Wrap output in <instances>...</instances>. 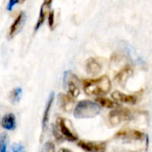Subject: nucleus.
Returning <instances> with one entry per match:
<instances>
[{"label":"nucleus","mask_w":152,"mask_h":152,"mask_svg":"<svg viewBox=\"0 0 152 152\" xmlns=\"http://www.w3.org/2000/svg\"><path fill=\"white\" fill-rule=\"evenodd\" d=\"M111 89V82L107 76L84 81V90L88 95L100 96L107 94Z\"/></svg>","instance_id":"1"},{"label":"nucleus","mask_w":152,"mask_h":152,"mask_svg":"<svg viewBox=\"0 0 152 152\" xmlns=\"http://www.w3.org/2000/svg\"><path fill=\"white\" fill-rule=\"evenodd\" d=\"M101 111L100 106L92 101H80L74 110V117L76 118H92L96 117Z\"/></svg>","instance_id":"2"},{"label":"nucleus","mask_w":152,"mask_h":152,"mask_svg":"<svg viewBox=\"0 0 152 152\" xmlns=\"http://www.w3.org/2000/svg\"><path fill=\"white\" fill-rule=\"evenodd\" d=\"M131 118V112L127 109H115L109 114V121L112 126H118Z\"/></svg>","instance_id":"3"},{"label":"nucleus","mask_w":152,"mask_h":152,"mask_svg":"<svg viewBox=\"0 0 152 152\" xmlns=\"http://www.w3.org/2000/svg\"><path fill=\"white\" fill-rule=\"evenodd\" d=\"M57 126L60 129V132L62 135L63 138H65L68 141L70 142H75L77 140V136L76 134H74L67 125V120L63 118H59L57 119Z\"/></svg>","instance_id":"4"},{"label":"nucleus","mask_w":152,"mask_h":152,"mask_svg":"<svg viewBox=\"0 0 152 152\" xmlns=\"http://www.w3.org/2000/svg\"><path fill=\"white\" fill-rule=\"evenodd\" d=\"M77 145L87 152H103L106 149V144L104 142L79 141L77 142Z\"/></svg>","instance_id":"5"},{"label":"nucleus","mask_w":152,"mask_h":152,"mask_svg":"<svg viewBox=\"0 0 152 152\" xmlns=\"http://www.w3.org/2000/svg\"><path fill=\"white\" fill-rule=\"evenodd\" d=\"M25 13L24 12H21L18 14V16L15 18V20H13V22L12 23L11 27H10V30H9V36L10 37H13L15 36L23 27L24 22H25Z\"/></svg>","instance_id":"6"},{"label":"nucleus","mask_w":152,"mask_h":152,"mask_svg":"<svg viewBox=\"0 0 152 152\" xmlns=\"http://www.w3.org/2000/svg\"><path fill=\"white\" fill-rule=\"evenodd\" d=\"M68 79V90H69V93L70 94V96L72 98H77L79 94H80V90H79V87L77 86V77L73 74H69V77L68 78L66 76H65V80Z\"/></svg>","instance_id":"7"},{"label":"nucleus","mask_w":152,"mask_h":152,"mask_svg":"<svg viewBox=\"0 0 152 152\" xmlns=\"http://www.w3.org/2000/svg\"><path fill=\"white\" fill-rule=\"evenodd\" d=\"M116 136L118 138H126L130 140H141L143 137L141 132L132 129H122L117 133Z\"/></svg>","instance_id":"8"},{"label":"nucleus","mask_w":152,"mask_h":152,"mask_svg":"<svg viewBox=\"0 0 152 152\" xmlns=\"http://www.w3.org/2000/svg\"><path fill=\"white\" fill-rule=\"evenodd\" d=\"M58 99H59L60 107L63 110H65L67 112L71 111V110H72V108L74 106V100H73V98L70 95L61 94H59Z\"/></svg>","instance_id":"9"},{"label":"nucleus","mask_w":152,"mask_h":152,"mask_svg":"<svg viewBox=\"0 0 152 152\" xmlns=\"http://www.w3.org/2000/svg\"><path fill=\"white\" fill-rule=\"evenodd\" d=\"M111 97L113 100H115L117 102H124V103H130V104H134L137 101L135 96L130 95V94H125L118 91H115L114 93H112Z\"/></svg>","instance_id":"10"},{"label":"nucleus","mask_w":152,"mask_h":152,"mask_svg":"<svg viewBox=\"0 0 152 152\" xmlns=\"http://www.w3.org/2000/svg\"><path fill=\"white\" fill-rule=\"evenodd\" d=\"M53 101H54V94H53V93H51V94L49 95L48 102H47V103H46V106H45L44 114H43L42 128H43L44 131H45V130L46 129V127H47V124H48V121H49V115H50V111H51V109H52V105H53Z\"/></svg>","instance_id":"11"},{"label":"nucleus","mask_w":152,"mask_h":152,"mask_svg":"<svg viewBox=\"0 0 152 152\" xmlns=\"http://www.w3.org/2000/svg\"><path fill=\"white\" fill-rule=\"evenodd\" d=\"M133 75V69L131 66H126L118 72L115 77V80L118 84H125L126 80Z\"/></svg>","instance_id":"12"},{"label":"nucleus","mask_w":152,"mask_h":152,"mask_svg":"<svg viewBox=\"0 0 152 152\" xmlns=\"http://www.w3.org/2000/svg\"><path fill=\"white\" fill-rule=\"evenodd\" d=\"M86 69L87 73L91 75H97L102 70V65L95 58H90L86 61Z\"/></svg>","instance_id":"13"},{"label":"nucleus","mask_w":152,"mask_h":152,"mask_svg":"<svg viewBox=\"0 0 152 152\" xmlns=\"http://www.w3.org/2000/svg\"><path fill=\"white\" fill-rule=\"evenodd\" d=\"M1 126L3 128L6 130H9V131L13 130L16 126V118H15L14 114L12 113L5 114L1 120Z\"/></svg>","instance_id":"14"},{"label":"nucleus","mask_w":152,"mask_h":152,"mask_svg":"<svg viewBox=\"0 0 152 152\" xmlns=\"http://www.w3.org/2000/svg\"><path fill=\"white\" fill-rule=\"evenodd\" d=\"M52 4V1H45L42 5H41V8H40V11H39V17H38V20H37V22L35 26V30L37 31L40 26L44 23L45 21V15H46V12H47V10L50 8V4Z\"/></svg>","instance_id":"15"},{"label":"nucleus","mask_w":152,"mask_h":152,"mask_svg":"<svg viewBox=\"0 0 152 152\" xmlns=\"http://www.w3.org/2000/svg\"><path fill=\"white\" fill-rule=\"evenodd\" d=\"M96 103L99 106L104 107V108H114L115 102H113L111 100L105 98V97H98L96 99Z\"/></svg>","instance_id":"16"},{"label":"nucleus","mask_w":152,"mask_h":152,"mask_svg":"<svg viewBox=\"0 0 152 152\" xmlns=\"http://www.w3.org/2000/svg\"><path fill=\"white\" fill-rule=\"evenodd\" d=\"M21 94H22V90L21 88L20 87H16L14 88L11 94H10V100L12 103H15V102H20V97H21Z\"/></svg>","instance_id":"17"},{"label":"nucleus","mask_w":152,"mask_h":152,"mask_svg":"<svg viewBox=\"0 0 152 152\" xmlns=\"http://www.w3.org/2000/svg\"><path fill=\"white\" fill-rule=\"evenodd\" d=\"M8 136L6 134L3 133L0 135V152H7Z\"/></svg>","instance_id":"18"},{"label":"nucleus","mask_w":152,"mask_h":152,"mask_svg":"<svg viewBox=\"0 0 152 152\" xmlns=\"http://www.w3.org/2000/svg\"><path fill=\"white\" fill-rule=\"evenodd\" d=\"M9 152H27L23 144L20 142H15L11 145Z\"/></svg>","instance_id":"19"},{"label":"nucleus","mask_w":152,"mask_h":152,"mask_svg":"<svg viewBox=\"0 0 152 152\" xmlns=\"http://www.w3.org/2000/svg\"><path fill=\"white\" fill-rule=\"evenodd\" d=\"M41 152H55V146L52 142H47L44 144Z\"/></svg>","instance_id":"20"},{"label":"nucleus","mask_w":152,"mask_h":152,"mask_svg":"<svg viewBox=\"0 0 152 152\" xmlns=\"http://www.w3.org/2000/svg\"><path fill=\"white\" fill-rule=\"evenodd\" d=\"M48 24H49V27L51 28H53V24H54V12L53 11H51L49 12L48 13Z\"/></svg>","instance_id":"21"},{"label":"nucleus","mask_w":152,"mask_h":152,"mask_svg":"<svg viewBox=\"0 0 152 152\" xmlns=\"http://www.w3.org/2000/svg\"><path fill=\"white\" fill-rule=\"evenodd\" d=\"M18 3H19V1H17V0H15V1H13V0L9 1L8 4H7V10L11 11V10L12 9V7H13L16 4H18Z\"/></svg>","instance_id":"22"},{"label":"nucleus","mask_w":152,"mask_h":152,"mask_svg":"<svg viewBox=\"0 0 152 152\" xmlns=\"http://www.w3.org/2000/svg\"><path fill=\"white\" fill-rule=\"evenodd\" d=\"M58 152H72L70 150H69V149H66V148H62V149H61L60 151Z\"/></svg>","instance_id":"23"}]
</instances>
